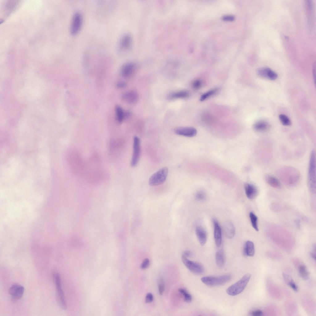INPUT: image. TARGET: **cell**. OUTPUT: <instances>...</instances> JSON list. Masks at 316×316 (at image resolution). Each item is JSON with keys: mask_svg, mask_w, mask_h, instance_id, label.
<instances>
[{"mask_svg": "<svg viewBox=\"0 0 316 316\" xmlns=\"http://www.w3.org/2000/svg\"><path fill=\"white\" fill-rule=\"evenodd\" d=\"M278 176L282 181L289 186L296 185L299 182L301 176L299 171L291 166L281 168L278 171Z\"/></svg>", "mask_w": 316, "mask_h": 316, "instance_id": "obj_1", "label": "cell"}, {"mask_svg": "<svg viewBox=\"0 0 316 316\" xmlns=\"http://www.w3.org/2000/svg\"><path fill=\"white\" fill-rule=\"evenodd\" d=\"M308 186L310 192L315 194L316 187V154L315 150L312 151L310 157L308 175Z\"/></svg>", "mask_w": 316, "mask_h": 316, "instance_id": "obj_2", "label": "cell"}, {"mask_svg": "<svg viewBox=\"0 0 316 316\" xmlns=\"http://www.w3.org/2000/svg\"><path fill=\"white\" fill-rule=\"evenodd\" d=\"M251 277V275L250 274H245L237 282L228 287L227 290V293L231 296H235L239 294L246 287Z\"/></svg>", "mask_w": 316, "mask_h": 316, "instance_id": "obj_3", "label": "cell"}, {"mask_svg": "<svg viewBox=\"0 0 316 316\" xmlns=\"http://www.w3.org/2000/svg\"><path fill=\"white\" fill-rule=\"evenodd\" d=\"M232 278V276L231 275L227 274L218 276H205L202 278L201 280L203 283L207 285L218 286L227 283Z\"/></svg>", "mask_w": 316, "mask_h": 316, "instance_id": "obj_4", "label": "cell"}, {"mask_svg": "<svg viewBox=\"0 0 316 316\" xmlns=\"http://www.w3.org/2000/svg\"><path fill=\"white\" fill-rule=\"evenodd\" d=\"M168 169L166 167H163L154 173L150 178L149 184L150 185L155 186L164 183L167 178Z\"/></svg>", "mask_w": 316, "mask_h": 316, "instance_id": "obj_5", "label": "cell"}, {"mask_svg": "<svg viewBox=\"0 0 316 316\" xmlns=\"http://www.w3.org/2000/svg\"><path fill=\"white\" fill-rule=\"evenodd\" d=\"M53 277L59 303L63 309H66L67 308V304L61 287L60 275L58 273H55L54 274Z\"/></svg>", "mask_w": 316, "mask_h": 316, "instance_id": "obj_6", "label": "cell"}, {"mask_svg": "<svg viewBox=\"0 0 316 316\" xmlns=\"http://www.w3.org/2000/svg\"><path fill=\"white\" fill-rule=\"evenodd\" d=\"M141 154L140 142L139 139L135 136L133 139V151L131 164L132 167H135L138 164Z\"/></svg>", "mask_w": 316, "mask_h": 316, "instance_id": "obj_7", "label": "cell"}, {"mask_svg": "<svg viewBox=\"0 0 316 316\" xmlns=\"http://www.w3.org/2000/svg\"><path fill=\"white\" fill-rule=\"evenodd\" d=\"M181 259L184 265L192 272L197 274H201L203 272L204 268L200 264L189 260L183 255Z\"/></svg>", "mask_w": 316, "mask_h": 316, "instance_id": "obj_8", "label": "cell"}, {"mask_svg": "<svg viewBox=\"0 0 316 316\" xmlns=\"http://www.w3.org/2000/svg\"><path fill=\"white\" fill-rule=\"evenodd\" d=\"M82 23V17L80 12L77 11L73 15L70 27V32L72 35L77 34L80 31Z\"/></svg>", "mask_w": 316, "mask_h": 316, "instance_id": "obj_9", "label": "cell"}, {"mask_svg": "<svg viewBox=\"0 0 316 316\" xmlns=\"http://www.w3.org/2000/svg\"><path fill=\"white\" fill-rule=\"evenodd\" d=\"M132 38L129 33L123 35L120 39L118 44V49L120 52H125L128 50L131 46Z\"/></svg>", "mask_w": 316, "mask_h": 316, "instance_id": "obj_10", "label": "cell"}, {"mask_svg": "<svg viewBox=\"0 0 316 316\" xmlns=\"http://www.w3.org/2000/svg\"><path fill=\"white\" fill-rule=\"evenodd\" d=\"M136 69L135 63L131 62H127L123 64L121 69V75L124 78H129L133 75Z\"/></svg>", "mask_w": 316, "mask_h": 316, "instance_id": "obj_11", "label": "cell"}, {"mask_svg": "<svg viewBox=\"0 0 316 316\" xmlns=\"http://www.w3.org/2000/svg\"><path fill=\"white\" fill-rule=\"evenodd\" d=\"M9 293L13 300L17 301L21 298L24 292V288L19 284H15L9 289Z\"/></svg>", "mask_w": 316, "mask_h": 316, "instance_id": "obj_12", "label": "cell"}, {"mask_svg": "<svg viewBox=\"0 0 316 316\" xmlns=\"http://www.w3.org/2000/svg\"><path fill=\"white\" fill-rule=\"evenodd\" d=\"M121 98L125 102L129 104H134L138 101L139 95L135 91H129L123 93L121 95Z\"/></svg>", "mask_w": 316, "mask_h": 316, "instance_id": "obj_13", "label": "cell"}, {"mask_svg": "<svg viewBox=\"0 0 316 316\" xmlns=\"http://www.w3.org/2000/svg\"><path fill=\"white\" fill-rule=\"evenodd\" d=\"M260 77L270 80H275L277 77V73L268 67H263L259 69L257 72Z\"/></svg>", "mask_w": 316, "mask_h": 316, "instance_id": "obj_14", "label": "cell"}, {"mask_svg": "<svg viewBox=\"0 0 316 316\" xmlns=\"http://www.w3.org/2000/svg\"><path fill=\"white\" fill-rule=\"evenodd\" d=\"M175 133L179 135L192 137L196 135L197 131L195 128L193 127H181L176 129Z\"/></svg>", "mask_w": 316, "mask_h": 316, "instance_id": "obj_15", "label": "cell"}, {"mask_svg": "<svg viewBox=\"0 0 316 316\" xmlns=\"http://www.w3.org/2000/svg\"><path fill=\"white\" fill-rule=\"evenodd\" d=\"M293 264L298 269L301 277L303 280L307 279L309 277V273L306 265L297 259L294 260Z\"/></svg>", "mask_w": 316, "mask_h": 316, "instance_id": "obj_16", "label": "cell"}, {"mask_svg": "<svg viewBox=\"0 0 316 316\" xmlns=\"http://www.w3.org/2000/svg\"><path fill=\"white\" fill-rule=\"evenodd\" d=\"M244 189L247 197L249 199L255 198L258 193V190L254 185L247 183L244 185Z\"/></svg>", "mask_w": 316, "mask_h": 316, "instance_id": "obj_17", "label": "cell"}, {"mask_svg": "<svg viewBox=\"0 0 316 316\" xmlns=\"http://www.w3.org/2000/svg\"><path fill=\"white\" fill-rule=\"evenodd\" d=\"M214 224V236L216 246L219 247L222 242V231L220 227L216 220H213Z\"/></svg>", "mask_w": 316, "mask_h": 316, "instance_id": "obj_18", "label": "cell"}, {"mask_svg": "<svg viewBox=\"0 0 316 316\" xmlns=\"http://www.w3.org/2000/svg\"><path fill=\"white\" fill-rule=\"evenodd\" d=\"M223 229L224 234L227 238L231 239L234 237L235 234V229L231 222L226 221L224 224Z\"/></svg>", "mask_w": 316, "mask_h": 316, "instance_id": "obj_19", "label": "cell"}, {"mask_svg": "<svg viewBox=\"0 0 316 316\" xmlns=\"http://www.w3.org/2000/svg\"><path fill=\"white\" fill-rule=\"evenodd\" d=\"M269 123L265 120H260L256 123L253 126L254 129L259 132H265L269 129Z\"/></svg>", "mask_w": 316, "mask_h": 316, "instance_id": "obj_20", "label": "cell"}, {"mask_svg": "<svg viewBox=\"0 0 316 316\" xmlns=\"http://www.w3.org/2000/svg\"><path fill=\"white\" fill-rule=\"evenodd\" d=\"M196 233L199 243L201 245H204L206 243L207 235L206 230L202 227H197L195 230Z\"/></svg>", "mask_w": 316, "mask_h": 316, "instance_id": "obj_21", "label": "cell"}, {"mask_svg": "<svg viewBox=\"0 0 316 316\" xmlns=\"http://www.w3.org/2000/svg\"><path fill=\"white\" fill-rule=\"evenodd\" d=\"M265 181L269 185L276 188H279L281 185L278 179L273 175L266 174L264 176Z\"/></svg>", "mask_w": 316, "mask_h": 316, "instance_id": "obj_22", "label": "cell"}, {"mask_svg": "<svg viewBox=\"0 0 316 316\" xmlns=\"http://www.w3.org/2000/svg\"><path fill=\"white\" fill-rule=\"evenodd\" d=\"M243 253L245 256H252L255 254V247L253 243L250 241H247L243 248Z\"/></svg>", "mask_w": 316, "mask_h": 316, "instance_id": "obj_23", "label": "cell"}, {"mask_svg": "<svg viewBox=\"0 0 316 316\" xmlns=\"http://www.w3.org/2000/svg\"><path fill=\"white\" fill-rule=\"evenodd\" d=\"M215 260L216 263L219 267H222L225 261V255L224 251L221 249L216 253Z\"/></svg>", "mask_w": 316, "mask_h": 316, "instance_id": "obj_24", "label": "cell"}, {"mask_svg": "<svg viewBox=\"0 0 316 316\" xmlns=\"http://www.w3.org/2000/svg\"><path fill=\"white\" fill-rule=\"evenodd\" d=\"M283 276L285 283L294 291H297L298 290V287L291 276L285 273H283Z\"/></svg>", "mask_w": 316, "mask_h": 316, "instance_id": "obj_25", "label": "cell"}, {"mask_svg": "<svg viewBox=\"0 0 316 316\" xmlns=\"http://www.w3.org/2000/svg\"><path fill=\"white\" fill-rule=\"evenodd\" d=\"M189 95V93L188 91L182 90L171 94L169 95V98L171 99L183 98L187 97Z\"/></svg>", "mask_w": 316, "mask_h": 316, "instance_id": "obj_26", "label": "cell"}, {"mask_svg": "<svg viewBox=\"0 0 316 316\" xmlns=\"http://www.w3.org/2000/svg\"><path fill=\"white\" fill-rule=\"evenodd\" d=\"M115 110L117 120L119 123H121L125 119V112L119 106L115 107Z\"/></svg>", "mask_w": 316, "mask_h": 316, "instance_id": "obj_27", "label": "cell"}, {"mask_svg": "<svg viewBox=\"0 0 316 316\" xmlns=\"http://www.w3.org/2000/svg\"><path fill=\"white\" fill-rule=\"evenodd\" d=\"M249 217L253 227L256 231H258L259 229L257 224L258 218L257 216L252 212H251L249 214Z\"/></svg>", "mask_w": 316, "mask_h": 316, "instance_id": "obj_28", "label": "cell"}, {"mask_svg": "<svg viewBox=\"0 0 316 316\" xmlns=\"http://www.w3.org/2000/svg\"><path fill=\"white\" fill-rule=\"evenodd\" d=\"M178 291L180 293L183 295L185 301L187 302H190L191 301L192 296L186 290L181 288L179 289Z\"/></svg>", "mask_w": 316, "mask_h": 316, "instance_id": "obj_29", "label": "cell"}, {"mask_svg": "<svg viewBox=\"0 0 316 316\" xmlns=\"http://www.w3.org/2000/svg\"><path fill=\"white\" fill-rule=\"evenodd\" d=\"M279 118L282 124L285 126L291 125V123L289 118L285 115L281 114L279 115Z\"/></svg>", "mask_w": 316, "mask_h": 316, "instance_id": "obj_30", "label": "cell"}, {"mask_svg": "<svg viewBox=\"0 0 316 316\" xmlns=\"http://www.w3.org/2000/svg\"><path fill=\"white\" fill-rule=\"evenodd\" d=\"M216 89H213L205 93L202 94L200 97V100L203 101L215 94L217 91Z\"/></svg>", "mask_w": 316, "mask_h": 316, "instance_id": "obj_31", "label": "cell"}, {"mask_svg": "<svg viewBox=\"0 0 316 316\" xmlns=\"http://www.w3.org/2000/svg\"><path fill=\"white\" fill-rule=\"evenodd\" d=\"M195 197V199L198 201H202L206 199V194L204 191L200 190L196 193Z\"/></svg>", "mask_w": 316, "mask_h": 316, "instance_id": "obj_32", "label": "cell"}, {"mask_svg": "<svg viewBox=\"0 0 316 316\" xmlns=\"http://www.w3.org/2000/svg\"><path fill=\"white\" fill-rule=\"evenodd\" d=\"M164 280L163 279H161L159 281L158 289L159 293L160 295H162L164 291Z\"/></svg>", "mask_w": 316, "mask_h": 316, "instance_id": "obj_33", "label": "cell"}, {"mask_svg": "<svg viewBox=\"0 0 316 316\" xmlns=\"http://www.w3.org/2000/svg\"><path fill=\"white\" fill-rule=\"evenodd\" d=\"M202 85V82L201 80L197 79L193 81L192 83V86L194 89H198L200 88Z\"/></svg>", "mask_w": 316, "mask_h": 316, "instance_id": "obj_34", "label": "cell"}, {"mask_svg": "<svg viewBox=\"0 0 316 316\" xmlns=\"http://www.w3.org/2000/svg\"><path fill=\"white\" fill-rule=\"evenodd\" d=\"M150 261L149 259L148 258H145L142 262L141 265V268L142 269H146L148 267Z\"/></svg>", "mask_w": 316, "mask_h": 316, "instance_id": "obj_35", "label": "cell"}, {"mask_svg": "<svg viewBox=\"0 0 316 316\" xmlns=\"http://www.w3.org/2000/svg\"><path fill=\"white\" fill-rule=\"evenodd\" d=\"M153 300V297L152 294L150 293H148L145 297V302L146 303H150Z\"/></svg>", "mask_w": 316, "mask_h": 316, "instance_id": "obj_36", "label": "cell"}, {"mask_svg": "<svg viewBox=\"0 0 316 316\" xmlns=\"http://www.w3.org/2000/svg\"><path fill=\"white\" fill-rule=\"evenodd\" d=\"M127 85L126 83L123 81H118L116 84L117 88L119 89H122L125 88Z\"/></svg>", "mask_w": 316, "mask_h": 316, "instance_id": "obj_37", "label": "cell"}, {"mask_svg": "<svg viewBox=\"0 0 316 316\" xmlns=\"http://www.w3.org/2000/svg\"><path fill=\"white\" fill-rule=\"evenodd\" d=\"M251 314L253 316H260L262 315L263 312L260 310H256L252 311Z\"/></svg>", "mask_w": 316, "mask_h": 316, "instance_id": "obj_38", "label": "cell"}, {"mask_svg": "<svg viewBox=\"0 0 316 316\" xmlns=\"http://www.w3.org/2000/svg\"><path fill=\"white\" fill-rule=\"evenodd\" d=\"M223 20L228 21H233L234 19V17L231 15H227L222 17Z\"/></svg>", "mask_w": 316, "mask_h": 316, "instance_id": "obj_39", "label": "cell"}, {"mask_svg": "<svg viewBox=\"0 0 316 316\" xmlns=\"http://www.w3.org/2000/svg\"><path fill=\"white\" fill-rule=\"evenodd\" d=\"M192 253L189 251L187 250L184 251L182 255L185 257L187 258V257H190L192 256Z\"/></svg>", "mask_w": 316, "mask_h": 316, "instance_id": "obj_40", "label": "cell"}, {"mask_svg": "<svg viewBox=\"0 0 316 316\" xmlns=\"http://www.w3.org/2000/svg\"><path fill=\"white\" fill-rule=\"evenodd\" d=\"M313 77L314 78V80L315 81V62L314 63L313 67Z\"/></svg>", "mask_w": 316, "mask_h": 316, "instance_id": "obj_41", "label": "cell"}, {"mask_svg": "<svg viewBox=\"0 0 316 316\" xmlns=\"http://www.w3.org/2000/svg\"><path fill=\"white\" fill-rule=\"evenodd\" d=\"M311 257L315 260H316L315 252H312L311 253Z\"/></svg>", "mask_w": 316, "mask_h": 316, "instance_id": "obj_42", "label": "cell"}]
</instances>
